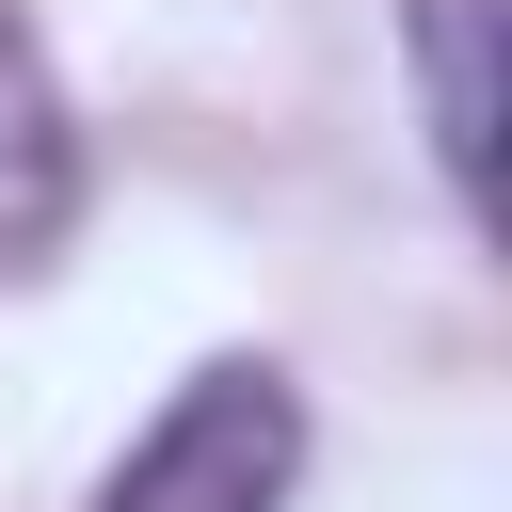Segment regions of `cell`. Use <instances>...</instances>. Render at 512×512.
I'll list each match as a JSON object with an SVG mask.
<instances>
[{
	"mask_svg": "<svg viewBox=\"0 0 512 512\" xmlns=\"http://www.w3.org/2000/svg\"><path fill=\"white\" fill-rule=\"evenodd\" d=\"M64 208H80V144H64V80H48V48L0 16V272H32L48 240H64Z\"/></svg>",
	"mask_w": 512,
	"mask_h": 512,
	"instance_id": "2",
	"label": "cell"
},
{
	"mask_svg": "<svg viewBox=\"0 0 512 512\" xmlns=\"http://www.w3.org/2000/svg\"><path fill=\"white\" fill-rule=\"evenodd\" d=\"M416 80H432V160L464 208H496V0H400Z\"/></svg>",
	"mask_w": 512,
	"mask_h": 512,
	"instance_id": "3",
	"label": "cell"
},
{
	"mask_svg": "<svg viewBox=\"0 0 512 512\" xmlns=\"http://www.w3.org/2000/svg\"><path fill=\"white\" fill-rule=\"evenodd\" d=\"M288 464H304V400H288V368L224 352V368H192V384L160 400V432L112 464L96 512H272Z\"/></svg>",
	"mask_w": 512,
	"mask_h": 512,
	"instance_id": "1",
	"label": "cell"
}]
</instances>
